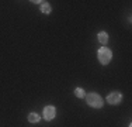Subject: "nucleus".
Instances as JSON below:
<instances>
[{
	"instance_id": "f257e3e1",
	"label": "nucleus",
	"mask_w": 132,
	"mask_h": 127,
	"mask_svg": "<svg viewBox=\"0 0 132 127\" xmlns=\"http://www.w3.org/2000/svg\"><path fill=\"white\" fill-rule=\"evenodd\" d=\"M86 100H87V104H90L94 109H101L103 107V99L97 93H89L86 96Z\"/></svg>"
},
{
	"instance_id": "f03ea898",
	"label": "nucleus",
	"mask_w": 132,
	"mask_h": 127,
	"mask_svg": "<svg viewBox=\"0 0 132 127\" xmlns=\"http://www.w3.org/2000/svg\"><path fill=\"white\" fill-rule=\"evenodd\" d=\"M97 55H98V61L101 65H107L112 58V52L108 48H100L98 52H97Z\"/></svg>"
},
{
	"instance_id": "7ed1b4c3",
	"label": "nucleus",
	"mask_w": 132,
	"mask_h": 127,
	"mask_svg": "<svg viewBox=\"0 0 132 127\" xmlns=\"http://www.w3.org/2000/svg\"><path fill=\"white\" fill-rule=\"evenodd\" d=\"M121 100H122V95L119 92H112V93H110L107 96V102L110 104H118Z\"/></svg>"
},
{
	"instance_id": "20e7f679",
	"label": "nucleus",
	"mask_w": 132,
	"mask_h": 127,
	"mask_svg": "<svg viewBox=\"0 0 132 127\" xmlns=\"http://www.w3.org/2000/svg\"><path fill=\"white\" fill-rule=\"evenodd\" d=\"M42 116H44V119L45 120H52L53 117L56 116V109L53 106H46L45 109H44V113H42Z\"/></svg>"
},
{
	"instance_id": "39448f33",
	"label": "nucleus",
	"mask_w": 132,
	"mask_h": 127,
	"mask_svg": "<svg viewBox=\"0 0 132 127\" xmlns=\"http://www.w3.org/2000/svg\"><path fill=\"white\" fill-rule=\"evenodd\" d=\"M98 41L101 44H107V41H108V34L105 33V31H101V33H98Z\"/></svg>"
},
{
	"instance_id": "423d86ee",
	"label": "nucleus",
	"mask_w": 132,
	"mask_h": 127,
	"mask_svg": "<svg viewBox=\"0 0 132 127\" xmlns=\"http://www.w3.org/2000/svg\"><path fill=\"white\" fill-rule=\"evenodd\" d=\"M39 119H41V117L37 113H30V114H28V122H30V123H38Z\"/></svg>"
},
{
	"instance_id": "0eeeda50",
	"label": "nucleus",
	"mask_w": 132,
	"mask_h": 127,
	"mask_svg": "<svg viewBox=\"0 0 132 127\" xmlns=\"http://www.w3.org/2000/svg\"><path fill=\"white\" fill-rule=\"evenodd\" d=\"M41 10H42V13H45V14H49V13H51V6H49V3L48 2H42Z\"/></svg>"
},
{
	"instance_id": "6e6552de",
	"label": "nucleus",
	"mask_w": 132,
	"mask_h": 127,
	"mask_svg": "<svg viewBox=\"0 0 132 127\" xmlns=\"http://www.w3.org/2000/svg\"><path fill=\"white\" fill-rule=\"evenodd\" d=\"M75 95H76L77 97H84L86 95H84V90L81 88H76L75 89Z\"/></svg>"
},
{
	"instance_id": "1a4fd4ad",
	"label": "nucleus",
	"mask_w": 132,
	"mask_h": 127,
	"mask_svg": "<svg viewBox=\"0 0 132 127\" xmlns=\"http://www.w3.org/2000/svg\"><path fill=\"white\" fill-rule=\"evenodd\" d=\"M129 127H131V126H129Z\"/></svg>"
}]
</instances>
